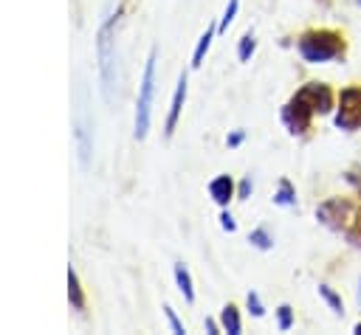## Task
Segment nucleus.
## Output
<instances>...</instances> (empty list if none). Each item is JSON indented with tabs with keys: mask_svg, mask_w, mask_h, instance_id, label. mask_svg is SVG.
<instances>
[{
	"mask_svg": "<svg viewBox=\"0 0 361 335\" xmlns=\"http://www.w3.org/2000/svg\"><path fill=\"white\" fill-rule=\"evenodd\" d=\"M341 51H344V42H341V34H336V31H324V28L322 31H307L299 39V53L305 56V62H313V65L330 62Z\"/></svg>",
	"mask_w": 361,
	"mask_h": 335,
	"instance_id": "nucleus-1",
	"label": "nucleus"
},
{
	"mask_svg": "<svg viewBox=\"0 0 361 335\" xmlns=\"http://www.w3.org/2000/svg\"><path fill=\"white\" fill-rule=\"evenodd\" d=\"M152 93H155V51H149L141 87H138V104H135V138L144 141L149 132V118H152Z\"/></svg>",
	"mask_w": 361,
	"mask_h": 335,
	"instance_id": "nucleus-2",
	"label": "nucleus"
},
{
	"mask_svg": "<svg viewBox=\"0 0 361 335\" xmlns=\"http://www.w3.org/2000/svg\"><path fill=\"white\" fill-rule=\"evenodd\" d=\"M118 11L116 14H107L104 23L99 25V37H96V51H99V73H102V90H104V99H110L113 93V82H116V73H113V65H116V53H113V23H116Z\"/></svg>",
	"mask_w": 361,
	"mask_h": 335,
	"instance_id": "nucleus-3",
	"label": "nucleus"
},
{
	"mask_svg": "<svg viewBox=\"0 0 361 335\" xmlns=\"http://www.w3.org/2000/svg\"><path fill=\"white\" fill-rule=\"evenodd\" d=\"M336 127L338 129H355V127H361V87L341 90V104H338Z\"/></svg>",
	"mask_w": 361,
	"mask_h": 335,
	"instance_id": "nucleus-4",
	"label": "nucleus"
},
{
	"mask_svg": "<svg viewBox=\"0 0 361 335\" xmlns=\"http://www.w3.org/2000/svg\"><path fill=\"white\" fill-rule=\"evenodd\" d=\"M313 113H316V110H313V107H310V104L296 93V96L282 107V121H285V127L296 135V132H305V129L310 127Z\"/></svg>",
	"mask_w": 361,
	"mask_h": 335,
	"instance_id": "nucleus-5",
	"label": "nucleus"
},
{
	"mask_svg": "<svg viewBox=\"0 0 361 335\" xmlns=\"http://www.w3.org/2000/svg\"><path fill=\"white\" fill-rule=\"evenodd\" d=\"M316 217H319L324 225H330V228H341V222L350 217V203L341 200V197H330V200H324V203L319 206Z\"/></svg>",
	"mask_w": 361,
	"mask_h": 335,
	"instance_id": "nucleus-6",
	"label": "nucleus"
},
{
	"mask_svg": "<svg viewBox=\"0 0 361 335\" xmlns=\"http://www.w3.org/2000/svg\"><path fill=\"white\" fill-rule=\"evenodd\" d=\"M299 96H302L316 113H327V110L333 107V93H330V87L322 84V82H310V84H305V87L299 90Z\"/></svg>",
	"mask_w": 361,
	"mask_h": 335,
	"instance_id": "nucleus-7",
	"label": "nucleus"
},
{
	"mask_svg": "<svg viewBox=\"0 0 361 335\" xmlns=\"http://www.w3.org/2000/svg\"><path fill=\"white\" fill-rule=\"evenodd\" d=\"M183 101H186V73H180V79H178V87H175V96H172V104H169L166 129H164V135H166V138H172V132H175V124H178V118H180V110H183Z\"/></svg>",
	"mask_w": 361,
	"mask_h": 335,
	"instance_id": "nucleus-8",
	"label": "nucleus"
},
{
	"mask_svg": "<svg viewBox=\"0 0 361 335\" xmlns=\"http://www.w3.org/2000/svg\"><path fill=\"white\" fill-rule=\"evenodd\" d=\"M209 194L217 206H228V200L234 197V180L228 175H217L212 183H209Z\"/></svg>",
	"mask_w": 361,
	"mask_h": 335,
	"instance_id": "nucleus-9",
	"label": "nucleus"
},
{
	"mask_svg": "<svg viewBox=\"0 0 361 335\" xmlns=\"http://www.w3.org/2000/svg\"><path fill=\"white\" fill-rule=\"evenodd\" d=\"M68 298H71V307L73 310H85V293H82L79 276L71 267H68Z\"/></svg>",
	"mask_w": 361,
	"mask_h": 335,
	"instance_id": "nucleus-10",
	"label": "nucleus"
},
{
	"mask_svg": "<svg viewBox=\"0 0 361 335\" xmlns=\"http://www.w3.org/2000/svg\"><path fill=\"white\" fill-rule=\"evenodd\" d=\"M175 284H178V290L183 293V298L186 301H195V287H192V276H189V270L178 262L175 265Z\"/></svg>",
	"mask_w": 361,
	"mask_h": 335,
	"instance_id": "nucleus-11",
	"label": "nucleus"
},
{
	"mask_svg": "<svg viewBox=\"0 0 361 335\" xmlns=\"http://www.w3.org/2000/svg\"><path fill=\"white\" fill-rule=\"evenodd\" d=\"M214 34H217V28H206V31L200 34L197 48H195V53H192V68H200V65H203V56H206V51H209V45H212Z\"/></svg>",
	"mask_w": 361,
	"mask_h": 335,
	"instance_id": "nucleus-12",
	"label": "nucleus"
},
{
	"mask_svg": "<svg viewBox=\"0 0 361 335\" xmlns=\"http://www.w3.org/2000/svg\"><path fill=\"white\" fill-rule=\"evenodd\" d=\"M220 324H223V329H226L228 335H240V312H237L234 304H226V307H223Z\"/></svg>",
	"mask_w": 361,
	"mask_h": 335,
	"instance_id": "nucleus-13",
	"label": "nucleus"
},
{
	"mask_svg": "<svg viewBox=\"0 0 361 335\" xmlns=\"http://www.w3.org/2000/svg\"><path fill=\"white\" fill-rule=\"evenodd\" d=\"M274 203H279V206H293L296 203V191H293L290 180H279V191L274 194Z\"/></svg>",
	"mask_w": 361,
	"mask_h": 335,
	"instance_id": "nucleus-14",
	"label": "nucleus"
},
{
	"mask_svg": "<svg viewBox=\"0 0 361 335\" xmlns=\"http://www.w3.org/2000/svg\"><path fill=\"white\" fill-rule=\"evenodd\" d=\"M254 48H257L254 34H251V31H248V34H243V39H240V45H237V56H240V62H248V59H251V53H254Z\"/></svg>",
	"mask_w": 361,
	"mask_h": 335,
	"instance_id": "nucleus-15",
	"label": "nucleus"
},
{
	"mask_svg": "<svg viewBox=\"0 0 361 335\" xmlns=\"http://www.w3.org/2000/svg\"><path fill=\"white\" fill-rule=\"evenodd\" d=\"M248 242H251V245H257V248H262V251H268V248L274 245V239L268 236V231H265V228H257V231H251Z\"/></svg>",
	"mask_w": 361,
	"mask_h": 335,
	"instance_id": "nucleus-16",
	"label": "nucleus"
},
{
	"mask_svg": "<svg viewBox=\"0 0 361 335\" xmlns=\"http://www.w3.org/2000/svg\"><path fill=\"white\" fill-rule=\"evenodd\" d=\"M237 8H240V0H228V6H226V11H223V17H220V25H217V31H226V28L231 25V20H234V14H237Z\"/></svg>",
	"mask_w": 361,
	"mask_h": 335,
	"instance_id": "nucleus-17",
	"label": "nucleus"
},
{
	"mask_svg": "<svg viewBox=\"0 0 361 335\" xmlns=\"http://www.w3.org/2000/svg\"><path fill=\"white\" fill-rule=\"evenodd\" d=\"M319 293H322V296L327 298V304H330V307H333L336 312H341V298H338V296H336V293H333V290H330L327 284H319Z\"/></svg>",
	"mask_w": 361,
	"mask_h": 335,
	"instance_id": "nucleus-18",
	"label": "nucleus"
},
{
	"mask_svg": "<svg viewBox=\"0 0 361 335\" xmlns=\"http://www.w3.org/2000/svg\"><path fill=\"white\" fill-rule=\"evenodd\" d=\"M164 312H166V318H169V327H172V332H175V335H183L186 329H183V324L178 321V315H175V310H172V307L166 304V307H164Z\"/></svg>",
	"mask_w": 361,
	"mask_h": 335,
	"instance_id": "nucleus-19",
	"label": "nucleus"
},
{
	"mask_svg": "<svg viewBox=\"0 0 361 335\" xmlns=\"http://www.w3.org/2000/svg\"><path fill=\"white\" fill-rule=\"evenodd\" d=\"M248 310H251V315H265V307H262V301H259V296L257 293H248Z\"/></svg>",
	"mask_w": 361,
	"mask_h": 335,
	"instance_id": "nucleus-20",
	"label": "nucleus"
},
{
	"mask_svg": "<svg viewBox=\"0 0 361 335\" xmlns=\"http://www.w3.org/2000/svg\"><path fill=\"white\" fill-rule=\"evenodd\" d=\"M290 324H293V312L288 304H282L279 307V329H290Z\"/></svg>",
	"mask_w": 361,
	"mask_h": 335,
	"instance_id": "nucleus-21",
	"label": "nucleus"
},
{
	"mask_svg": "<svg viewBox=\"0 0 361 335\" xmlns=\"http://www.w3.org/2000/svg\"><path fill=\"white\" fill-rule=\"evenodd\" d=\"M251 189H254V186H251V177H245V180L240 183V189H237V197H240V200H248Z\"/></svg>",
	"mask_w": 361,
	"mask_h": 335,
	"instance_id": "nucleus-22",
	"label": "nucleus"
},
{
	"mask_svg": "<svg viewBox=\"0 0 361 335\" xmlns=\"http://www.w3.org/2000/svg\"><path fill=\"white\" fill-rule=\"evenodd\" d=\"M220 225H223V231H234V228H237V222H234V217H231L228 211L220 214Z\"/></svg>",
	"mask_w": 361,
	"mask_h": 335,
	"instance_id": "nucleus-23",
	"label": "nucleus"
},
{
	"mask_svg": "<svg viewBox=\"0 0 361 335\" xmlns=\"http://www.w3.org/2000/svg\"><path fill=\"white\" fill-rule=\"evenodd\" d=\"M243 138H245V132H243V129H237V132H231V135L226 138V144H228V146H240V144H243Z\"/></svg>",
	"mask_w": 361,
	"mask_h": 335,
	"instance_id": "nucleus-24",
	"label": "nucleus"
},
{
	"mask_svg": "<svg viewBox=\"0 0 361 335\" xmlns=\"http://www.w3.org/2000/svg\"><path fill=\"white\" fill-rule=\"evenodd\" d=\"M350 239H353L355 245H361V214H358V220H355V225H353V231H350Z\"/></svg>",
	"mask_w": 361,
	"mask_h": 335,
	"instance_id": "nucleus-25",
	"label": "nucleus"
},
{
	"mask_svg": "<svg viewBox=\"0 0 361 335\" xmlns=\"http://www.w3.org/2000/svg\"><path fill=\"white\" fill-rule=\"evenodd\" d=\"M206 332H212V335H214V332H217V324H214V321H212V318H206Z\"/></svg>",
	"mask_w": 361,
	"mask_h": 335,
	"instance_id": "nucleus-26",
	"label": "nucleus"
},
{
	"mask_svg": "<svg viewBox=\"0 0 361 335\" xmlns=\"http://www.w3.org/2000/svg\"><path fill=\"white\" fill-rule=\"evenodd\" d=\"M355 332H358V335H361V324H358V327H355Z\"/></svg>",
	"mask_w": 361,
	"mask_h": 335,
	"instance_id": "nucleus-27",
	"label": "nucleus"
},
{
	"mask_svg": "<svg viewBox=\"0 0 361 335\" xmlns=\"http://www.w3.org/2000/svg\"><path fill=\"white\" fill-rule=\"evenodd\" d=\"M358 3H361V0H358Z\"/></svg>",
	"mask_w": 361,
	"mask_h": 335,
	"instance_id": "nucleus-28",
	"label": "nucleus"
}]
</instances>
